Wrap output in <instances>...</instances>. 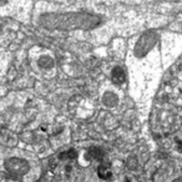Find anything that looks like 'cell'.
Returning <instances> with one entry per match:
<instances>
[{"label":"cell","mask_w":182,"mask_h":182,"mask_svg":"<svg viewBox=\"0 0 182 182\" xmlns=\"http://www.w3.org/2000/svg\"><path fill=\"white\" fill-rule=\"evenodd\" d=\"M111 77L115 84H122L125 81V71L121 68H115L111 72Z\"/></svg>","instance_id":"obj_2"},{"label":"cell","mask_w":182,"mask_h":182,"mask_svg":"<svg viewBox=\"0 0 182 182\" xmlns=\"http://www.w3.org/2000/svg\"><path fill=\"white\" fill-rule=\"evenodd\" d=\"M4 167H5L6 172L14 178L26 175L30 170L29 162L25 161L24 159H20V157H10L8 160H5Z\"/></svg>","instance_id":"obj_1"},{"label":"cell","mask_w":182,"mask_h":182,"mask_svg":"<svg viewBox=\"0 0 182 182\" xmlns=\"http://www.w3.org/2000/svg\"><path fill=\"white\" fill-rule=\"evenodd\" d=\"M52 60L49 57V56H41L40 59H39V65H40V68H44V69H49V68H51L52 66Z\"/></svg>","instance_id":"obj_4"},{"label":"cell","mask_w":182,"mask_h":182,"mask_svg":"<svg viewBox=\"0 0 182 182\" xmlns=\"http://www.w3.org/2000/svg\"><path fill=\"white\" fill-rule=\"evenodd\" d=\"M8 182H16V181H14V180H9Z\"/></svg>","instance_id":"obj_7"},{"label":"cell","mask_w":182,"mask_h":182,"mask_svg":"<svg viewBox=\"0 0 182 182\" xmlns=\"http://www.w3.org/2000/svg\"><path fill=\"white\" fill-rule=\"evenodd\" d=\"M90 155L96 160H101L104 157V151L99 147H93V148H90Z\"/></svg>","instance_id":"obj_5"},{"label":"cell","mask_w":182,"mask_h":182,"mask_svg":"<svg viewBox=\"0 0 182 182\" xmlns=\"http://www.w3.org/2000/svg\"><path fill=\"white\" fill-rule=\"evenodd\" d=\"M66 155H68V157H69L70 160H74V159L77 156V152H76V150L71 148V150H69V152H68Z\"/></svg>","instance_id":"obj_6"},{"label":"cell","mask_w":182,"mask_h":182,"mask_svg":"<svg viewBox=\"0 0 182 182\" xmlns=\"http://www.w3.org/2000/svg\"><path fill=\"white\" fill-rule=\"evenodd\" d=\"M97 175L100 178H104V180H110L111 176H112V171L110 170V165L106 163V165H101L97 170Z\"/></svg>","instance_id":"obj_3"}]
</instances>
